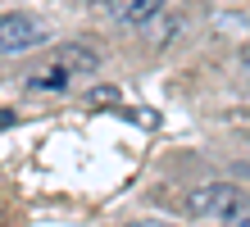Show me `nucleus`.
<instances>
[{
	"mask_svg": "<svg viewBox=\"0 0 250 227\" xmlns=\"http://www.w3.org/2000/svg\"><path fill=\"white\" fill-rule=\"evenodd\" d=\"M132 227H173V223H132Z\"/></svg>",
	"mask_w": 250,
	"mask_h": 227,
	"instance_id": "20e7f679",
	"label": "nucleus"
},
{
	"mask_svg": "<svg viewBox=\"0 0 250 227\" xmlns=\"http://www.w3.org/2000/svg\"><path fill=\"white\" fill-rule=\"evenodd\" d=\"M41 41H46V23H37L32 14H5L0 19V55H23Z\"/></svg>",
	"mask_w": 250,
	"mask_h": 227,
	"instance_id": "f03ea898",
	"label": "nucleus"
},
{
	"mask_svg": "<svg viewBox=\"0 0 250 227\" xmlns=\"http://www.w3.org/2000/svg\"><path fill=\"white\" fill-rule=\"evenodd\" d=\"M187 209L191 214H209V218H237V214H246V195L237 186H228V182H214V186L191 191Z\"/></svg>",
	"mask_w": 250,
	"mask_h": 227,
	"instance_id": "f257e3e1",
	"label": "nucleus"
},
{
	"mask_svg": "<svg viewBox=\"0 0 250 227\" xmlns=\"http://www.w3.org/2000/svg\"><path fill=\"white\" fill-rule=\"evenodd\" d=\"M164 9V0H109V14L119 23H146Z\"/></svg>",
	"mask_w": 250,
	"mask_h": 227,
	"instance_id": "7ed1b4c3",
	"label": "nucleus"
}]
</instances>
